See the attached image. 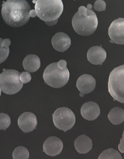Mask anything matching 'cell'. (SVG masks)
I'll return each mask as SVG.
<instances>
[{
  "label": "cell",
  "instance_id": "1",
  "mask_svg": "<svg viewBox=\"0 0 124 159\" xmlns=\"http://www.w3.org/2000/svg\"><path fill=\"white\" fill-rule=\"evenodd\" d=\"M30 10L31 7L26 0H7L2 4L1 15L7 25L20 27L29 21Z\"/></svg>",
  "mask_w": 124,
  "mask_h": 159
},
{
  "label": "cell",
  "instance_id": "2",
  "mask_svg": "<svg viewBox=\"0 0 124 159\" xmlns=\"http://www.w3.org/2000/svg\"><path fill=\"white\" fill-rule=\"evenodd\" d=\"M62 0H37L35 10L37 16L43 21H52L58 19L63 11Z\"/></svg>",
  "mask_w": 124,
  "mask_h": 159
},
{
  "label": "cell",
  "instance_id": "3",
  "mask_svg": "<svg viewBox=\"0 0 124 159\" xmlns=\"http://www.w3.org/2000/svg\"><path fill=\"white\" fill-rule=\"evenodd\" d=\"M72 24L76 33L82 36H89L97 29L98 19L93 10L87 9L86 16L80 15L78 12L76 13L72 18Z\"/></svg>",
  "mask_w": 124,
  "mask_h": 159
},
{
  "label": "cell",
  "instance_id": "4",
  "mask_svg": "<svg viewBox=\"0 0 124 159\" xmlns=\"http://www.w3.org/2000/svg\"><path fill=\"white\" fill-rule=\"evenodd\" d=\"M70 77V72L68 68L60 69L57 62L52 63L45 69L43 78L45 83L54 88L63 87L68 83Z\"/></svg>",
  "mask_w": 124,
  "mask_h": 159
},
{
  "label": "cell",
  "instance_id": "5",
  "mask_svg": "<svg viewBox=\"0 0 124 159\" xmlns=\"http://www.w3.org/2000/svg\"><path fill=\"white\" fill-rule=\"evenodd\" d=\"M108 92L114 100L124 103V66L114 68L108 77Z\"/></svg>",
  "mask_w": 124,
  "mask_h": 159
},
{
  "label": "cell",
  "instance_id": "6",
  "mask_svg": "<svg viewBox=\"0 0 124 159\" xmlns=\"http://www.w3.org/2000/svg\"><path fill=\"white\" fill-rule=\"evenodd\" d=\"M20 72L14 69H3L0 74V89L3 93L13 95L21 90L24 84L20 80Z\"/></svg>",
  "mask_w": 124,
  "mask_h": 159
},
{
  "label": "cell",
  "instance_id": "7",
  "mask_svg": "<svg viewBox=\"0 0 124 159\" xmlns=\"http://www.w3.org/2000/svg\"><path fill=\"white\" fill-rule=\"evenodd\" d=\"M52 120L57 128L66 132L73 127L76 118L71 109L67 107H60L55 111L52 114Z\"/></svg>",
  "mask_w": 124,
  "mask_h": 159
},
{
  "label": "cell",
  "instance_id": "8",
  "mask_svg": "<svg viewBox=\"0 0 124 159\" xmlns=\"http://www.w3.org/2000/svg\"><path fill=\"white\" fill-rule=\"evenodd\" d=\"M108 36L113 43L124 44V19L118 18L111 24L108 30Z\"/></svg>",
  "mask_w": 124,
  "mask_h": 159
},
{
  "label": "cell",
  "instance_id": "9",
  "mask_svg": "<svg viewBox=\"0 0 124 159\" xmlns=\"http://www.w3.org/2000/svg\"><path fill=\"white\" fill-rule=\"evenodd\" d=\"M63 148V144L60 138L55 136L47 138L43 145V152L47 155L54 157L60 154Z\"/></svg>",
  "mask_w": 124,
  "mask_h": 159
},
{
  "label": "cell",
  "instance_id": "10",
  "mask_svg": "<svg viewBox=\"0 0 124 159\" xmlns=\"http://www.w3.org/2000/svg\"><path fill=\"white\" fill-rule=\"evenodd\" d=\"M18 124L24 132H31L35 129L38 124L37 118L35 114L31 112L24 113L19 117Z\"/></svg>",
  "mask_w": 124,
  "mask_h": 159
},
{
  "label": "cell",
  "instance_id": "11",
  "mask_svg": "<svg viewBox=\"0 0 124 159\" xmlns=\"http://www.w3.org/2000/svg\"><path fill=\"white\" fill-rule=\"evenodd\" d=\"M96 83V80L93 76L84 74L78 79L76 86L81 93L86 94L91 93L94 90Z\"/></svg>",
  "mask_w": 124,
  "mask_h": 159
},
{
  "label": "cell",
  "instance_id": "12",
  "mask_svg": "<svg viewBox=\"0 0 124 159\" xmlns=\"http://www.w3.org/2000/svg\"><path fill=\"white\" fill-rule=\"evenodd\" d=\"M52 47L56 51L64 52L68 50L71 45L70 37L64 32L55 34L51 39Z\"/></svg>",
  "mask_w": 124,
  "mask_h": 159
},
{
  "label": "cell",
  "instance_id": "13",
  "mask_svg": "<svg viewBox=\"0 0 124 159\" xmlns=\"http://www.w3.org/2000/svg\"><path fill=\"white\" fill-rule=\"evenodd\" d=\"M87 60L94 65H102L107 58V52L101 47L93 46L88 51Z\"/></svg>",
  "mask_w": 124,
  "mask_h": 159
},
{
  "label": "cell",
  "instance_id": "14",
  "mask_svg": "<svg viewBox=\"0 0 124 159\" xmlns=\"http://www.w3.org/2000/svg\"><path fill=\"white\" fill-rule=\"evenodd\" d=\"M100 114V108L99 105L93 101L85 103L81 108V115L86 120H95Z\"/></svg>",
  "mask_w": 124,
  "mask_h": 159
},
{
  "label": "cell",
  "instance_id": "15",
  "mask_svg": "<svg viewBox=\"0 0 124 159\" xmlns=\"http://www.w3.org/2000/svg\"><path fill=\"white\" fill-rule=\"evenodd\" d=\"M93 142L88 136L80 135L74 141V147L80 154L88 153L93 148Z\"/></svg>",
  "mask_w": 124,
  "mask_h": 159
},
{
  "label": "cell",
  "instance_id": "16",
  "mask_svg": "<svg viewBox=\"0 0 124 159\" xmlns=\"http://www.w3.org/2000/svg\"><path fill=\"white\" fill-rule=\"evenodd\" d=\"M23 66L27 72H35L41 66L40 59L36 55H28L24 59Z\"/></svg>",
  "mask_w": 124,
  "mask_h": 159
},
{
  "label": "cell",
  "instance_id": "17",
  "mask_svg": "<svg viewBox=\"0 0 124 159\" xmlns=\"http://www.w3.org/2000/svg\"><path fill=\"white\" fill-rule=\"evenodd\" d=\"M108 117L112 124L114 125L122 124L124 121V109L120 107H114L108 113Z\"/></svg>",
  "mask_w": 124,
  "mask_h": 159
},
{
  "label": "cell",
  "instance_id": "18",
  "mask_svg": "<svg viewBox=\"0 0 124 159\" xmlns=\"http://www.w3.org/2000/svg\"><path fill=\"white\" fill-rule=\"evenodd\" d=\"M99 159H119L122 157L118 151L113 148L105 149L99 157Z\"/></svg>",
  "mask_w": 124,
  "mask_h": 159
},
{
  "label": "cell",
  "instance_id": "19",
  "mask_svg": "<svg viewBox=\"0 0 124 159\" xmlns=\"http://www.w3.org/2000/svg\"><path fill=\"white\" fill-rule=\"evenodd\" d=\"M29 153L27 148L24 146H18L14 149L12 153L13 159H25L29 158Z\"/></svg>",
  "mask_w": 124,
  "mask_h": 159
},
{
  "label": "cell",
  "instance_id": "20",
  "mask_svg": "<svg viewBox=\"0 0 124 159\" xmlns=\"http://www.w3.org/2000/svg\"><path fill=\"white\" fill-rule=\"evenodd\" d=\"M3 40V39L0 38V64L7 59L10 52L9 47L5 46Z\"/></svg>",
  "mask_w": 124,
  "mask_h": 159
},
{
  "label": "cell",
  "instance_id": "21",
  "mask_svg": "<svg viewBox=\"0 0 124 159\" xmlns=\"http://www.w3.org/2000/svg\"><path fill=\"white\" fill-rule=\"evenodd\" d=\"M11 124V119L8 115L0 113V130H6Z\"/></svg>",
  "mask_w": 124,
  "mask_h": 159
},
{
  "label": "cell",
  "instance_id": "22",
  "mask_svg": "<svg viewBox=\"0 0 124 159\" xmlns=\"http://www.w3.org/2000/svg\"><path fill=\"white\" fill-rule=\"evenodd\" d=\"M94 8L97 11H103L106 10V3L103 0H97L95 2Z\"/></svg>",
  "mask_w": 124,
  "mask_h": 159
},
{
  "label": "cell",
  "instance_id": "23",
  "mask_svg": "<svg viewBox=\"0 0 124 159\" xmlns=\"http://www.w3.org/2000/svg\"><path fill=\"white\" fill-rule=\"evenodd\" d=\"M32 77L31 74L29 72H22L20 75V80L23 84H26L29 83L31 80Z\"/></svg>",
  "mask_w": 124,
  "mask_h": 159
},
{
  "label": "cell",
  "instance_id": "24",
  "mask_svg": "<svg viewBox=\"0 0 124 159\" xmlns=\"http://www.w3.org/2000/svg\"><path fill=\"white\" fill-rule=\"evenodd\" d=\"M78 12L80 15L86 16L87 15V9L84 6H81L78 9Z\"/></svg>",
  "mask_w": 124,
  "mask_h": 159
},
{
  "label": "cell",
  "instance_id": "25",
  "mask_svg": "<svg viewBox=\"0 0 124 159\" xmlns=\"http://www.w3.org/2000/svg\"><path fill=\"white\" fill-rule=\"evenodd\" d=\"M124 132H123V134H122V137L121 139H120V143L119 145H118V149L119 150V151L124 153Z\"/></svg>",
  "mask_w": 124,
  "mask_h": 159
},
{
  "label": "cell",
  "instance_id": "26",
  "mask_svg": "<svg viewBox=\"0 0 124 159\" xmlns=\"http://www.w3.org/2000/svg\"><path fill=\"white\" fill-rule=\"evenodd\" d=\"M57 66L60 69H65L67 68V62L64 60H61L57 62Z\"/></svg>",
  "mask_w": 124,
  "mask_h": 159
},
{
  "label": "cell",
  "instance_id": "27",
  "mask_svg": "<svg viewBox=\"0 0 124 159\" xmlns=\"http://www.w3.org/2000/svg\"><path fill=\"white\" fill-rule=\"evenodd\" d=\"M58 19L55 20H52V21H46L45 22V23L46 24V25L48 26H54L57 23V21H58Z\"/></svg>",
  "mask_w": 124,
  "mask_h": 159
},
{
  "label": "cell",
  "instance_id": "28",
  "mask_svg": "<svg viewBox=\"0 0 124 159\" xmlns=\"http://www.w3.org/2000/svg\"><path fill=\"white\" fill-rule=\"evenodd\" d=\"M29 15L30 17L34 18L37 16V12L35 11V9L30 10L29 12Z\"/></svg>",
  "mask_w": 124,
  "mask_h": 159
},
{
  "label": "cell",
  "instance_id": "29",
  "mask_svg": "<svg viewBox=\"0 0 124 159\" xmlns=\"http://www.w3.org/2000/svg\"><path fill=\"white\" fill-rule=\"evenodd\" d=\"M3 43L5 46L9 47V46L11 45V40L9 39H3Z\"/></svg>",
  "mask_w": 124,
  "mask_h": 159
},
{
  "label": "cell",
  "instance_id": "30",
  "mask_svg": "<svg viewBox=\"0 0 124 159\" xmlns=\"http://www.w3.org/2000/svg\"><path fill=\"white\" fill-rule=\"evenodd\" d=\"M87 9H88V10H91V9H92V5L91 4H87Z\"/></svg>",
  "mask_w": 124,
  "mask_h": 159
},
{
  "label": "cell",
  "instance_id": "31",
  "mask_svg": "<svg viewBox=\"0 0 124 159\" xmlns=\"http://www.w3.org/2000/svg\"><path fill=\"white\" fill-rule=\"evenodd\" d=\"M80 97H83L85 96V94H84L83 93H82L80 92Z\"/></svg>",
  "mask_w": 124,
  "mask_h": 159
},
{
  "label": "cell",
  "instance_id": "32",
  "mask_svg": "<svg viewBox=\"0 0 124 159\" xmlns=\"http://www.w3.org/2000/svg\"><path fill=\"white\" fill-rule=\"evenodd\" d=\"M1 92H2V91H1V89H0V97H1Z\"/></svg>",
  "mask_w": 124,
  "mask_h": 159
}]
</instances>
